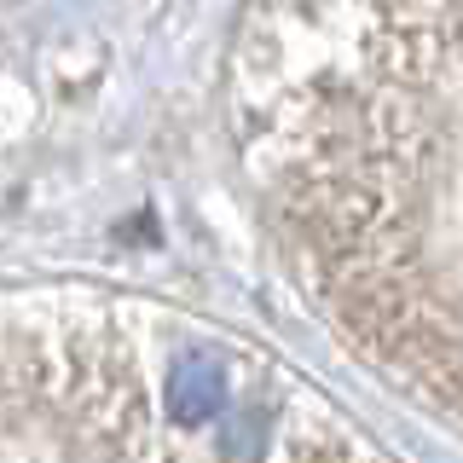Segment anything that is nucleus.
Here are the masks:
<instances>
[{
  "label": "nucleus",
  "instance_id": "obj_1",
  "mask_svg": "<svg viewBox=\"0 0 463 463\" xmlns=\"http://www.w3.org/2000/svg\"><path fill=\"white\" fill-rule=\"evenodd\" d=\"M168 405H174L180 423H209V417L226 405V371L214 365L209 354L174 359V371H168Z\"/></svg>",
  "mask_w": 463,
  "mask_h": 463
}]
</instances>
